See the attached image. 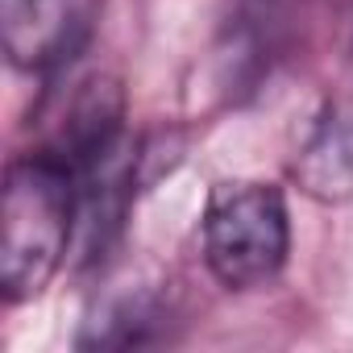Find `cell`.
Instances as JSON below:
<instances>
[{
    "label": "cell",
    "mask_w": 353,
    "mask_h": 353,
    "mask_svg": "<svg viewBox=\"0 0 353 353\" xmlns=\"http://www.w3.org/2000/svg\"><path fill=\"white\" fill-rule=\"evenodd\" d=\"M79 225L75 170L46 145L9 162L0 208V283L5 299H34L63 266Z\"/></svg>",
    "instance_id": "1"
},
{
    "label": "cell",
    "mask_w": 353,
    "mask_h": 353,
    "mask_svg": "<svg viewBox=\"0 0 353 353\" xmlns=\"http://www.w3.org/2000/svg\"><path fill=\"white\" fill-rule=\"evenodd\" d=\"M291 250V216L279 188L225 179L204 204V262L229 291L266 287Z\"/></svg>",
    "instance_id": "2"
},
{
    "label": "cell",
    "mask_w": 353,
    "mask_h": 353,
    "mask_svg": "<svg viewBox=\"0 0 353 353\" xmlns=\"http://www.w3.org/2000/svg\"><path fill=\"white\" fill-rule=\"evenodd\" d=\"M100 0H0L9 63L30 75L59 71L88 38Z\"/></svg>",
    "instance_id": "3"
},
{
    "label": "cell",
    "mask_w": 353,
    "mask_h": 353,
    "mask_svg": "<svg viewBox=\"0 0 353 353\" xmlns=\"http://www.w3.org/2000/svg\"><path fill=\"white\" fill-rule=\"evenodd\" d=\"M162 307L150 303V299H125L108 312V320L96 328L92 345H108V349H129V345H150V341H162L166 328H162Z\"/></svg>",
    "instance_id": "4"
}]
</instances>
